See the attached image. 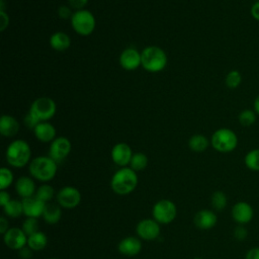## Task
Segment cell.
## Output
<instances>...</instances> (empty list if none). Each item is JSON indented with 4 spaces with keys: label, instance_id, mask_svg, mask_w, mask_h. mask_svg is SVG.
I'll list each match as a JSON object with an SVG mask.
<instances>
[{
    "label": "cell",
    "instance_id": "obj_19",
    "mask_svg": "<svg viewBox=\"0 0 259 259\" xmlns=\"http://www.w3.org/2000/svg\"><path fill=\"white\" fill-rule=\"evenodd\" d=\"M33 133L35 138L41 143H52L57 138V130L49 121L39 122L33 128Z\"/></svg>",
    "mask_w": 259,
    "mask_h": 259
},
{
    "label": "cell",
    "instance_id": "obj_44",
    "mask_svg": "<svg viewBox=\"0 0 259 259\" xmlns=\"http://www.w3.org/2000/svg\"><path fill=\"white\" fill-rule=\"evenodd\" d=\"M254 111L259 114V95L254 100Z\"/></svg>",
    "mask_w": 259,
    "mask_h": 259
},
{
    "label": "cell",
    "instance_id": "obj_13",
    "mask_svg": "<svg viewBox=\"0 0 259 259\" xmlns=\"http://www.w3.org/2000/svg\"><path fill=\"white\" fill-rule=\"evenodd\" d=\"M4 244L11 250H20L27 245V235L21 228L12 227L3 235Z\"/></svg>",
    "mask_w": 259,
    "mask_h": 259
},
{
    "label": "cell",
    "instance_id": "obj_23",
    "mask_svg": "<svg viewBox=\"0 0 259 259\" xmlns=\"http://www.w3.org/2000/svg\"><path fill=\"white\" fill-rule=\"evenodd\" d=\"M41 217H42L44 221L49 225L57 224L61 220V217H62L61 206L56 203L48 202L45 206Z\"/></svg>",
    "mask_w": 259,
    "mask_h": 259
},
{
    "label": "cell",
    "instance_id": "obj_10",
    "mask_svg": "<svg viewBox=\"0 0 259 259\" xmlns=\"http://www.w3.org/2000/svg\"><path fill=\"white\" fill-rule=\"evenodd\" d=\"M72 150V144L66 137H57L50 146L49 156L57 163L65 160Z\"/></svg>",
    "mask_w": 259,
    "mask_h": 259
},
{
    "label": "cell",
    "instance_id": "obj_36",
    "mask_svg": "<svg viewBox=\"0 0 259 259\" xmlns=\"http://www.w3.org/2000/svg\"><path fill=\"white\" fill-rule=\"evenodd\" d=\"M74 12L72 11V7L71 6H67V5H61L58 8V15L61 19H71V17L73 16Z\"/></svg>",
    "mask_w": 259,
    "mask_h": 259
},
{
    "label": "cell",
    "instance_id": "obj_24",
    "mask_svg": "<svg viewBox=\"0 0 259 259\" xmlns=\"http://www.w3.org/2000/svg\"><path fill=\"white\" fill-rule=\"evenodd\" d=\"M48 244V237L44 232H36L27 236V246L33 251H41Z\"/></svg>",
    "mask_w": 259,
    "mask_h": 259
},
{
    "label": "cell",
    "instance_id": "obj_32",
    "mask_svg": "<svg viewBox=\"0 0 259 259\" xmlns=\"http://www.w3.org/2000/svg\"><path fill=\"white\" fill-rule=\"evenodd\" d=\"M239 122L243 126H251L256 121V112L252 109H244L238 116Z\"/></svg>",
    "mask_w": 259,
    "mask_h": 259
},
{
    "label": "cell",
    "instance_id": "obj_40",
    "mask_svg": "<svg viewBox=\"0 0 259 259\" xmlns=\"http://www.w3.org/2000/svg\"><path fill=\"white\" fill-rule=\"evenodd\" d=\"M245 259H259V247L250 248L245 254Z\"/></svg>",
    "mask_w": 259,
    "mask_h": 259
},
{
    "label": "cell",
    "instance_id": "obj_41",
    "mask_svg": "<svg viewBox=\"0 0 259 259\" xmlns=\"http://www.w3.org/2000/svg\"><path fill=\"white\" fill-rule=\"evenodd\" d=\"M12 198L10 197V194L7 190H0V205L3 207L6 205Z\"/></svg>",
    "mask_w": 259,
    "mask_h": 259
},
{
    "label": "cell",
    "instance_id": "obj_26",
    "mask_svg": "<svg viewBox=\"0 0 259 259\" xmlns=\"http://www.w3.org/2000/svg\"><path fill=\"white\" fill-rule=\"evenodd\" d=\"M3 210L7 218H19L21 214H23L22 200L11 199L6 205L3 206Z\"/></svg>",
    "mask_w": 259,
    "mask_h": 259
},
{
    "label": "cell",
    "instance_id": "obj_27",
    "mask_svg": "<svg viewBox=\"0 0 259 259\" xmlns=\"http://www.w3.org/2000/svg\"><path fill=\"white\" fill-rule=\"evenodd\" d=\"M210 203L215 211H223L228 205V197L224 191L217 190L211 194Z\"/></svg>",
    "mask_w": 259,
    "mask_h": 259
},
{
    "label": "cell",
    "instance_id": "obj_8",
    "mask_svg": "<svg viewBox=\"0 0 259 259\" xmlns=\"http://www.w3.org/2000/svg\"><path fill=\"white\" fill-rule=\"evenodd\" d=\"M153 219L159 224L167 225L172 223L177 215V207L170 199L158 200L152 209Z\"/></svg>",
    "mask_w": 259,
    "mask_h": 259
},
{
    "label": "cell",
    "instance_id": "obj_34",
    "mask_svg": "<svg viewBox=\"0 0 259 259\" xmlns=\"http://www.w3.org/2000/svg\"><path fill=\"white\" fill-rule=\"evenodd\" d=\"M21 229L23 230V232L29 236L32 235L36 232H38V221L35 218H26L22 225H21Z\"/></svg>",
    "mask_w": 259,
    "mask_h": 259
},
{
    "label": "cell",
    "instance_id": "obj_46",
    "mask_svg": "<svg viewBox=\"0 0 259 259\" xmlns=\"http://www.w3.org/2000/svg\"><path fill=\"white\" fill-rule=\"evenodd\" d=\"M49 259H57V258H49Z\"/></svg>",
    "mask_w": 259,
    "mask_h": 259
},
{
    "label": "cell",
    "instance_id": "obj_1",
    "mask_svg": "<svg viewBox=\"0 0 259 259\" xmlns=\"http://www.w3.org/2000/svg\"><path fill=\"white\" fill-rule=\"evenodd\" d=\"M139 178L136 171L131 167H121L111 177L110 187L118 195L132 193L138 186Z\"/></svg>",
    "mask_w": 259,
    "mask_h": 259
},
{
    "label": "cell",
    "instance_id": "obj_20",
    "mask_svg": "<svg viewBox=\"0 0 259 259\" xmlns=\"http://www.w3.org/2000/svg\"><path fill=\"white\" fill-rule=\"evenodd\" d=\"M15 190L22 199L34 196L36 188L32 177L20 176L15 182Z\"/></svg>",
    "mask_w": 259,
    "mask_h": 259
},
{
    "label": "cell",
    "instance_id": "obj_17",
    "mask_svg": "<svg viewBox=\"0 0 259 259\" xmlns=\"http://www.w3.org/2000/svg\"><path fill=\"white\" fill-rule=\"evenodd\" d=\"M46 202L41 201L35 196L27 197L22 199V205H23V214L26 215V218H39L42 215Z\"/></svg>",
    "mask_w": 259,
    "mask_h": 259
},
{
    "label": "cell",
    "instance_id": "obj_14",
    "mask_svg": "<svg viewBox=\"0 0 259 259\" xmlns=\"http://www.w3.org/2000/svg\"><path fill=\"white\" fill-rule=\"evenodd\" d=\"M134 153L132 151V148L126 143L120 142L115 144L111 149V160L114 164L121 167H127L130 165L132 157Z\"/></svg>",
    "mask_w": 259,
    "mask_h": 259
},
{
    "label": "cell",
    "instance_id": "obj_21",
    "mask_svg": "<svg viewBox=\"0 0 259 259\" xmlns=\"http://www.w3.org/2000/svg\"><path fill=\"white\" fill-rule=\"evenodd\" d=\"M19 131V122L17 119L9 114H3L0 118V134L5 138H12L16 136Z\"/></svg>",
    "mask_w": 259,
    "mask_h": 259
},
{
    "label": "cell",
    "instance_id": "obj_16",
    "mask_svg": "<svg viewBox=\"0 0 259 259\" xmlns=\"http://www.w3.org/2000/svg\"><path fill=\"white\" fill-rule=\"evenodd\" d=\"M193 223L200 230H210L217 225L218 217L213 210L204 208L195 213Z\"/></svg>",
    "mask_w": 259,
    "mask_h": 259
},
{
    "label": "cell",
    "instance_id": "obj_2",
    "mask_svg": "<svg viewBox=\"0 0 259 259\" xmlns=\"http://www.w3.org/2000/svg\"><path fill=\"white\" fill-rule=\"evenodd\" d=\"M58 163L50 156H37L28 164V171L32 178L48 182L54 179L57 174Z\"/></svg>",
    "mask_w": 259,
    "mask_h": 259
},
{
    "label": "cell",
    "instance_id": "obj_35",
    "mask_svg": "<svg viewBox=\"0 0 259 259\" xmlns=\"http://www.w3.org/2000/svg\"><path fill=\"white\" fill-rule=\"evenodd\" d=\"M234 238L238 241H244L248 237V230L244 225H238L233 232Z\"/></svg>",
    "mask_w": 259,
    "mask_h": 259
},
{
    "label": "cell",
    "instance_id": "obj_45",
    "mask_svg": "<svg viewBox=\"0 0 259 259\" xmlns=\"http://www.w3.org/2000/svg\"><path fill=\"white\" fill-rule=\"evenodd\" d=\"M194 259H202V258H198V257H197V258H194Z\"/></svg>",
    "mask_w": 259,
    "mask_h": 259
},
{
    "label": "cell",
    "instance_id": "obj_43",
    "mask_svg": "<svg viewBox=\"0 0 259 259\" xmlns=\"http://www.w3.org/2000/svg\"><path fill=\"white\" fill-rule=\"evenodd\" d=\"M251 15H252V17L255 20L259 21V1L252 5V7H251Z\"/></svg>",
    "mask_w": 259,
    "mask_h": 259
},
{
    "label": "cell",
    "instance_id": "obj_42",
    "mask_svg": "<svg viewBox=\"0 0 259 259\" xmlns=\"http://www.w3.org/2000/svg\"><path fill=\"white\" fill-rule=\"evenodd\" d=\"M9 230V222L5 217L0 218V233L4 235Z\"/></svg>",
    "mask_w": 259,
    "mask_h": 259
},
{
    "label": "cell",
    "instance_id": "obj_7",
    "mask_svg": "<svg viewBox=\"0 0 259 259\" xmlns=\"http://www.w3.org/2000/svg\"><path fill=\"white\" fill-rule=\"evenodd\" d=\"M57 112L56 102L50 97H38L30 105V113L38 122L49 121Z\"/></svg>",
    "mask_w": 259,
    "mask_h": 259
},
{
    "label": "cell",
    "instance_id": "obj_39",
    "mask_svg": "<svg viewBox=\"0 0 259 259\" xmlns=\"http://www.w3.org/2000/svg\"><path fill=\"white\" fill-rule=\"evenodd\" d=\"M89 0H68L70 6L76 10L83 9Z\"/></svg>",
    "mask_w": 259,
    "mask_h": 259
},
{
    "label": "cell",
    "instance_id": "obj_18",
    "mask_svg": "<svg viewBox=\"0 0 259 259\" xmlns=\"http://www.w3.org/2000/svg\"><path fill=\"white\" fill-rule=\"evenodd\" d=\"M117 250L120 254L124 256H136L142 250L141 240L137 237H125L121 241H119L117 245Z\"/></svg>",
    "mask_w": 259,
    "mask_h": 259
},
{
    "label": "cell",
    "instance_id": "obj_38",
    "mask_svg": "<svg viewBox=\"0 0 259 259\" xmlns=\"http://www.w3.org/2000/svg\"><path fill=\"white\" fill-rule=\"evenodd\" d=\"M18 255L21 259H30L33 255V250H31L27 245L20 250H18Z\"/></svg>",
    "mask_w": 259,
    "mask_h": 259
},
{
    "label": "cell",
    "instance_id": "obj_6",
    "mask_svg": "<svg viewBox=\"0 0 259 259\" xmlns=\"http://www.w3.org/2000/svg\"><path fill=\"white\" fill-rule=\"evenodd\" d=\"M70 20L73 29L78 34L83 36L91 34L96 26V20L94 15L91 11L86 9L76 10Z\"/></svg>",
    "mask_w": 259,
    "mask_h": 259
},
{
    "label": "cell",
    "instance_id": "obj_37",
    "mask_svg": "<svg viewBox=\"0 0 259 259\" xmlns=\"http://www.w3.org/2000/svg\"><path fill=\"white\" fill-rule=\"evenodd\" d=\"M9 25V16L4 10H0V30L4 31Z\"/></svg>",
    "mask_w": 259,
    "mask_h": 259
},
{
    "label": "cell",
    "instance_id": "obj_29",
    "mask_svg": "<svg viewBox=\"0 0 259 259\" xmlns=\"http://www.w3.org/2000/svg\"><path fill=\"white\" fill-rule=\"evenodd\" d=\"M147 166H148V157L146 156V154H144L142 152L134 153L131 163H130V167L134 171L139 172V171L144 170Z\"/></svg>",
    "mask_w": 259,
    "mask_h": 259
},
{
    "label": "cell",
    "instance_id": "obj_12",
    "mask_svg": "<svg viewBox=\"0 0 259 259\" xmlns=\"http://www.w3.org/2000/svg\"><path fill=\"white\" fill-rule=\"evenodd\" d=\"M231 215L235 223L238 225H247L254 218V209L247 201L236 202L231 209Z\"/></svg>",
    "mask_w": 259,
    "mask_h": 259
},
{
    "label": "cell",
    "instance_id": "obj_28",
    "mask_svg": "<svg viewBox=\"0 0 259 259\" xmlns=\"http://www.w3.org/2000/svg\"><path fill=\"white\" fill-rule=\"evenodd\" d=\"M245 166L254 172H259V149L249 151L244 157Z\"/></svg>",
    "mask_w": 259,
    "mask_h": 259
},
{
    "label": "cell",
    "instance_id": "obj_11",
    "mask_svg": "<svg viewBox=\"0 0 259 259\" xmlns=\"http://www.w3.org/2000/svg\"><path fill=\"white\" fill-rule=\"evenodd\" d=\"M137 235L146 241L156 240L160 236V224L154 219H144L136 227Z\"/></svg>",
    "mask_w": 259,
    "mask_h": 259
},
{
    "label": "cell",
    "instance_id": "obj_22",
    "mask_svg": "<svg viewBox=\"0 0 259 259\" xmlns=\"http://www.w3.org/2000/svg\"><path fill=\"white\" fill-rule=\"evenodd\" d=\"M50 46L57 52H64L70 48L71 38L67 33L63 31H57L51 35Z\"/></svg>",
    "mask_w": 259,
    "mask_h": 259
},
{
    "label": "cell",
    "instance_id": "obj_31",
    "mask_svg": "<svg viewBox=\"0 0 259 259\" xmlns=\"http://www.w3.org/2000/svg\"><path fill=\"white\" fill-rule=\"evenodd\" d=\"M13 182V173L7 167L0 169V190H6Z\"/></svg>",
    "mask_w": 259,
    "mask_h": 259
},
{
    "label": "cell",
    "instance_id": "obj_4",
    "mask_svg": "<svg viewBox=\"0 0 259 259\" xmlns=\"http://www.w3.org/2000/svg\"><path fill=\"white\" fill-rule=\"evenodd\" d=\"M142 67L150 73H159L167 66L168 58L163 49L157 46H149L141 52Z\"/></svg>",
    "mask_w": 259,
    "mask_h": 259
},
{
    "label": "cell",
    "instance_id": "obj_9",
    "mask_svg": "<svg viewBox=\"0 0 259 259\" xmlns=\"http://www.w3.org/2000/svg\"><path fill=\"white\" fill-rule=\"evenodd\" d=\"M81 192L74 186H64L57 194L58 204L67 209H72L78 206L81 202Z\"/></svg>",
    "mask_w": 259,
    "mask_h": 259
},
{
    "label": "cell",
    "instance_id": "obj_30",
    "mask_svg": "<svg viewBox=\"0 0 259 259\" xmlns=\"http://www.w3.org/2000/svg\"><path fill=\"white\" fill-rule=\"evenodd\" d=\"M54 195H55V190L49 184H42V185L38 186L36 188V191L34 194L35 197H37L38 199H40L41 201H44L46 203L51 201L52 198L54 197Z\"/></svg>",
    "mask_w": 259,
    "mask_h": 259
},
{
    "label": "cell",
    "instance_id": "obj_33",
    "mask_svg": "<svg viewBox=\"0 0 259 259\" xmlns=\"http://www.w3.org/2000/svg\"><path fill=\"white\" fill-rule=\"evenodd\" d=\"M225 82H226L227 87H229L231 89H235L240 86V84L242 82V75L239 71L232 70L227 74Z\"/></svg>",
    "mask_w": 259,
    "mask_h": 259
},
{
    "label": "cell",
    "instance_id": "obj_3",
    "mask_svg": "<svg viewBox=\"0 0 259 259\" xmlns=\"http://www.w3.org/2000/svg\"><path fill=\"white\" fill-rule=\"evenodd\" d=\"M7 163L14 168H22L30 163L31 149L28 143L21 139L12 141L5 152Z\"/></svg>",
    "mask_w": 259,
    "mask_h": 259
},
{
    "label": "cell",
    "instance_id": "obj_15",
    "mask_svg": "<svg viewBox=\"0 0 259 259\" xmlns=\"http://www.w3.org/2000/svg\"><path fill=\"white\" fill-rule=\"evenodd\" d=\"M119 65L126 71H134L142 66L141 52L135 48H126L119 55Z\"/></svg>",
    "mask_w": 259,
    "mask_h": 259
},
{
    "label": "cell",
    "instance_id": "obj_25",
    "mask_svg": "<svg viewBox=\"0 0 259 259\" xmlns=\"http://www.w3.org/2000/svg\"><path fill=\"white\" fill-rule=\"evenodd\" d=\"M209 146L208 139L200 134H195L190 137L188 141V147L192 152L195 153H201L204 152L207 147Z\"/></svg>",
    "mask_w": 259,
    "mask_h": 259
},
{
    "label": "cell",
    "instance_id": "obj_5",
    "mask_svg": "<svg viewBox=\"0 0 259 259\" xmlns=\"http://www.w3.org/2000/svg\"><path fill=\"white\" fill-rule=\"evenodd\" d=\"M211 147L220 153L233 152L238 146V137L230 128L222 127L217 130L210 138Z\"/></svg>",
    "mask_w": 259,
    "mask_h": 259
}]
</instances>
